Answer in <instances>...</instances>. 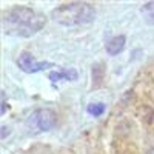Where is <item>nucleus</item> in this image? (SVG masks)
I'll return each mask as SVG.
<instances>
[{
    "label": "nucleus",
    "mask_w": 154,
    "mask_h": 154,
    "mask_svg": "<svg viewBox=\"0 0 154 154\" xmlns=\"http://www.w3.org/2000/svg\"><path fill=\"white\" fill-rule=\"evenodd\" d=\"M17 66L28 74H34V72H40L43 69L53 68L54 65L51 62H38L34 59V56H31L29 53H22L17 57Z\"/></svg>",
    "instance_id": "4"
},
{
    "label": "nucleus",
    "mask_w": 154,
    "mask_h": 154,
    "mask_svg": "<svg viewBox=\"0 0 154 154\" xmlns=\"http://www.w3.org/2000/svg\"><path fill=\"white\" fill-rule=\"evenodd\" d=\"M6 108H8V103H6V94L5 93H2V114H5L6 112Z\"/></svg>",
    "instance_id": "9"
},
{
    "label": "nucleus",
    "mask_w": 154,
    "mask_h": 154,
    "mask_svg": "<svg viewBox=\"0 0 154 154\" xmlns=\"http://www.w3.org/2000/svg\"><path fill=\"white\" fill-rule=\"evenodd\" d=\"M140 12H142L143 22L146 25H149V26H154V0H152V2H146L142 6Z\"/></svg>",
    "instance_id": "7"
},
{
    "label": "nucleus",
    "mask_w": 154,
    "mask_h": 154,
    "mask_svg": "<svg viewBox=\"0 0 154 154\" xmlns=\"http://www.w3.org/2000/svg\"><path fill=\"white\" fill-rule=\"evenodd\" d=\"M46 17L29 6H12L2 14V29L6 35L28 38L42 31Z\"/></svg>",
    "instance_id": "1"
},
{
    "label": "nucleus",
    "mask_w": 154,
    "mask_h": 154,
    "mask_svg": "<svg viewBox=\"0 0 154 154\" xmlns=\"http://www.w3.org/2000/svg\"><path fill=\"white\" fill-rule=\"evenodd\" d=\"M49 80L53 82H59V80H75L77 77H79V74H77L75 69L72 68H63V69H59V71H51L48 74Z\"/></svg>",
    "instance_id": "6"
},
{
    "label": "nucleus",
    "mask_w": 154,
    "mask_h": 154,
    "mask_svg": "<svg viewBox=\"0 0 154 154\" xmlns=\"http://www.w3.org/2000/svg\"><path fill=\"white\" fill-rule=\"evenodd\" d=\"M29 125L38 131H49L57 125V114L53 109L40 108L29 116Z\"/></svg>",
    "instance_id": "3"
},
{
    "label": "nucleus",
    "mask_w": 154,
    "mask_h": 154,
    "mask_svg": "<svg viewBox=\"0 0 154 154\" xmlns=\"http://www.w3.org/2000/svg\"><path fill=\"white\" fill-rule=\"evenodd\" d=\"M149 154H154V148H152V149H151V151H149Z\"/></svg>",
    "instance_id": "10"
},
{
    "label": "nucleus",
    "mask_w": 154,
    "mask_h": 154,
    "mask_svg": "<svg viewBox=\"0 0 154 154\" xmlns=\"http://www.w3.org/2000/svg\"><path fill=\"white\" fill-rule=\"evenodd\" d=\"M125 42H126V37L125 35H114L112 38L106 42L105 49L109 56H117L120 54L122 51L125 49Z\"/></svg>",
    "instance_id": "5"
},
{
    "label": "nucleus",
    "mask_w": 154,
    "mask_h": 154,
    "mask_svg": "<svg viewBox=\"0 0 154 154\" xmlns=\"http://www.w3.org/2000/svg\"><path fill=\"white\" fill-rule=\"evenodd\" d=\"M86 112L94 116V117H99V116L105 112V105L103 103H89L86 106Z\"/></svg>",
    "instance_id": "8"
},
{
    "label": "nucleus",
    "mask_w": 154,
    "mask_h": 154,
    "mask_svg": "<svg viewBox=\"0 0 154 154\" xmlns=\"http://www.w3.org/2000/svg\"><path fill=\"white\" fill-rule=\"evenodd\" d=\"M51 20L65 28L86 26L96 20V8L86 2L65 3L51 11Z\"/></svg>",
    "instance_id": "2"
}]
</instances>
